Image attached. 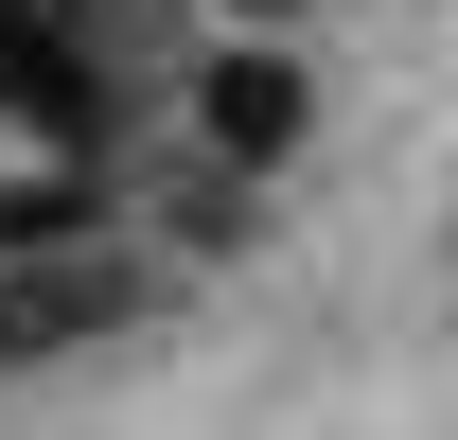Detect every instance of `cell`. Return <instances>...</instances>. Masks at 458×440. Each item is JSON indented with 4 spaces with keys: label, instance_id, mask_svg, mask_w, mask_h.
Segmentation results:
<instances>
[{
    "label": "cell",
    "instance_id": "cell-1",
    "mask_svg": "<svg viewBox=\"0 0 458 440\" xmlns=\"http://www.w3.org/2000/svg\"><path fill=\"white\" fill-rule=\"evenodd\" d=\"M123 300H141V282L89 265V247H0V370H54V352L123 334Z\"/></svg>",
    "mask_w": 458,
    "mask_h": 440
},
{
    "label": "cell",
    "instance_id": "cell-2",
    "mask_svg": "<svg viewBox=\"0 0 458 440\" xmlns=\"http://www.w3.org/2000/svg\"><path fill=\"white\" fill-rule=\"evenodd\" d=\"M194 123H212V159L265 176V159L300 141V54H283V36H229V54L194 71Z\"/></svg>",
    "mask_w": 458,
    "mask_h": 440
},
{
    "label": "cell",
    "instance_id": "cell-3",
    "mask_svg": "<svg viewBox=\"0 0 458 440\" xmlns=\"http://www.w3.org/2000/svg\"><path fill=\"white\" fill-rule=\"evenodd\" d=\"M0 106H71V54L18 18V0H0Z\"/></svg>",
    "mask_w": 458,
    "mask_h": 440
},
{
    "label": "cell",
    "instance_id": "cell-4",
    "mask_svg": "<svg viewBox=\"0 0 458 440\" xmlns=\"http://www.w3.org/2000/svg\"><path fill=\"white\" fill-rule=\"evenodd\" d=\"M229 18H247V36H283V18H300V0H229Z\"/></svg>",
    "mask_w": 458,
    "mask_h": 440
},
{
    "label": "cell",
    "instance_id": "cell-5",
    "mask_svg": "<svg viewBox=\"0 0 458 440\" xmlns=\"http://www.w3.org/2000/svg\"><path fill=\"white\" fill-rule=\"evenodd\" d=\"M89 18H123V0H89Z\"/></svg>",
    "mask_w": 458,
    "mask_h": 440
}]
</instances>
